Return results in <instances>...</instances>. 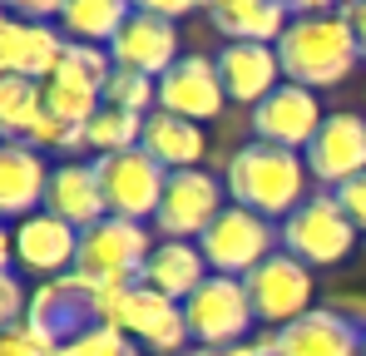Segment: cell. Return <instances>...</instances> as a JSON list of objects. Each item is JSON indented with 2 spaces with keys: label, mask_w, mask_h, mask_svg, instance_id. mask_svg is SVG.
<instances>
[{
  "label": "cell",
  "mask_w": 366,
  "mask_h": 356,
  "mask_svg": "<svg viewBox=\"0 0 366 356\" xmlns=\"http://www.w3.org/2000/svg\"><path fill=\"white\" fill-rule=\"evenodd\" d=\"M193 356H257V352H252V342H243V347H193Z\"/></svg>",
  "instance_id": "37"
},
{
  "label": "cell",
  "mask_w": 366,
  "mask_h": 356,
  "mask_svg": "<svg viewBox=\"0 0 366 356\" xmlns=\"http://www.w3.org/2000/svg\"><path fill=\"white\" fill-rule=\"evenodd\" d=\"M149 252H154V237H149L144 223L104 218L89 233H79V262H74V272L94 277V282H139Z\"/></svg>",
  "instance_id": "7"
},
{
  "label": "cell",
  "mask_w": 366,
  "mask_h": 356,
  "mask_svg": "<svg viewBox=\"0 0 366 356\" xmlns=\"http://www.w3.org/2000/svg\"><path fill=\"white\" fill-rule=\"evenodd\" d=\"M25 312H30V297L20 287V277H15V272H0V322H5V327H20Z\"/></svg>",
  "instance_id": "33"
},
{
  "label": "cell",
  "mask_w": 366,
  "mask_h": 356,
  "mask_svg": "<svg viewBox=\"0 0 366 356\" xmlns=\"http://www.w3.org/2000/svg\"><path fill=\"white\" fill-rule=\"evenodd\" d=\"M342 15H347V25H352V35H357V50H362V59H366V0H352Z\"/></svg>",
  "instance_id": "35"
},
{
  "label": "cell",
  "mask_w": 366,
  "mask_h": 356,
  "mask_svg": "<svg viewBox=\"0 0 366 356\" xmlns=\"http://www.w3.org/2000/svg\"><path fill=\"white\" fill-rule=\"evenodd\" d=\"M60 356H144V352H139V342L129 332H119V327H89L74 342H64Z\"/></svg>",
  "instance_id": "31"
},
{
  "label": "cell",
  "mask_w": 366,
  "mask_h": 356,
  "mask_svg": "<svg viewBox=\"0 0 366 356\" xmlns=\"http://www.w3.org/2000/svg\"><path fill=\"white\" fill-rule=\"evenodd\" d=\"M50 164L40 159V149H30V144H5L0 149V208L15 218V223H25L30 213H40L45 208V198H50Z\"/></svg>",
  "instance_id": "20"
},
{
  "label": "cell",
  "mask_w": 366,
  "mask_h": 356,
  "mask_svg": "<svg viewBox=\"0 0 366 356\" xmlns=\"http://www.w3.org/2000/svg\"><path fill=\"white\" fill-rule=\"evenodd\" d=\"M357 247V223L337 203V193H317L282 223V252H292L307 267H337Z\"/></svg>",
  "instance_id": "5"
},
{
  "label": "cell",
  "mask_w": 366,
  "mask_h": 356,
  "mask_svg": "<svg viewBox=\"0 0 366 356\" xmlns=\"http://www.w3.org/2000/svg\"><path fill=\"white\" fill-rule=\"evenodd\" d=\"M45 109L60 119V124L89 129L94 114L104 109V94L89 89V84H74V79H50V84H45Z\"/></svg>",
  "instance_id": "27"
},
{
  "label": "cell",
  "mask_w": 366,
  "mask_h": 356,
  "mask_svg": "<svg viewBox=\"0 0 366 356\" xmlns=\"http://www.w3.org/2000/svg\"><path fill=\"white\" fill-rule=\"evenodd\" d=\"M139 149L154 154L169 174H188V169L203 164L208 139H203V124H188V119H179V114L154 109V114L144 119V144H139Z\"/></svg>",
  "instance_id": "24"
},
{
  "label": "cell",
  "mask_w": 366,
  "mask_h": 356,
  "mask_svg": "<svg viewBox=\"0 0 366 356\" xmlns=\"http://www.w3.org/2000/svg\"><path fill=\"white\" fill-rule=\"evenodd\" d=\"M223 198H228V188H223L213 174H203V169L169 174L164 203H159V213H154V228H159L164 237L193 242V237H203L213 223H218V213L228 208Z\"/></svg>",
  "instance_id": "10"
},
{
  "label": "cell",
  "mask_w": 366,
  "mask_h": 356,
  "mask_svg": "<svg viewBox=\"0 0 366 356\" xmlns=\"http://www.w3.org/2000/svg\"><path fill=\"white\" fill-rule=\"evenodd\" d=\"M307 178L312 174H307L302 154L252 139L243 149H233V159L223 169V188H228V203L252 208L272 223H287L307 203Z\"/></svg>",
  "instance_id": "2"
},
{
  "label": "cell",
  "mask_w": 366,
  "mask_h": 356,
  "mask_svg": "<svg viewBox=\"0 0 366 356\" xmlns=\"http://www.w3.org/2000/svg\"><path fill=\"white\" fill-rule=\"evenodd\" d=\"M94 174H99V188H104L109 218H129V223L154 218L159 203H164V188H169V169L144 149H124V154L94 159Z\"/></svg>",
  "instance_id": "6"
},
{
  "label": "cell",
  "mask_w": 366,
  "mask_h": 356,
  "mask_svg": "<svg viewBox=\"0 0 366 356\" xmlns=\"http://www.w3.org/2000/svg\"><path fill=\"white\" fill-rule=\"evenodd\" d=\"M322 119L327 114H322V104H317L312 89H302V84H277V89L252 109V134H257L262 144L307 154V144L317 139Z\"/></svg>",
  "instance_id": "15"
},
{
  "label": "cell",
  "mask_w": 366,
  "mask_h": 356,
  "mask_svg": "<svg viewBox=\"0 0 366 356\" xmlns=\"http://www.w3.org/2000/svg\"><path fill=\"white\" fill-rule=\"evenodd\" d=\"M20 327H30L35 337H45V342H74L79 332H89V327H99V317H94V277H84V272H64L55 282H40L35 292H30V312H25V322Z\"/></svg>",
  "instance_id": "9"
},
{
  "label": "cell",
  "mask_w": 366,
  "mask_h": 356,
  "mask_svg": "<svg viewBox=\"0 0 366 356\" xmlns=\"http://www.w3.org/2000/svg\"><path fill=\"white\" fill-rule=\"evenodd\" d=\"M45 213H55L60 223H69L74 233H89L94 223L109 218L104 208V188H99V174L94 164H60L50 174V198H45Z\"/></svg>",
  "instance_id": "21"
},
{
  "label": "cell",
  "mask_w": 366,
  "mask_h": 356,
  "mask_svg": "<svg viewBox=\"0 0 366 356\" xmlns=\"http://www.w3.org/2000/svg\"><path fill=\"white\" fill-rule=\"evenodd\" d=\"M247 297H252V312L262 327H292L297 317L312 312V297H317V277L312 267L297 262L292 252H272L257 272H247Z\"/></svg>",
  "instance_id": "8"
},
{
  "label": "cell",
  "mask_w": 366,
  "mask_h": 356,
  "mask_svg": "<svg viewBox=\"0 0 366 356\" xmlns=\"http://www.w3.org/2000/svg\"><path fill=\"white\" fill-rule=\"evenodd\" d=\"M60 352L64 347L35 337L30 327H5V332H0V356H60Z\"/></svg>",
  "instance_id": "32"
},
{
  "label": "cell",
  "mask_w": 366,
  "mask_h": 356,
  "mask_svg": "<svg viewBox=\"0 0 366 356\" xmlns=\"http://www.w3.org/2000/svg\"><path fill=\"white\" fill-rule=\"evenodd\" d=\"M109 55L119 69H134V74H149V79H164L174 64H179V25L154 15V10H134L129 25L119 30V40L109 45Z\"/></svg>",
  "instance_id": "17"
},
{
  "label": "cell",
  "mask_w": 366,
  "mask_h": 356,
  "mask_svg": "<svg viewBox=\"0 0 366 356\" xmlns=\"http://www.w3.org/2000/svg\"><path fill=\"white\" fill-rule=\"evenodd\" d=\"M208 20L228 45H277L292 25V10L277 0H218Z\"/></svg>",
  "instance_id": "22"
},
{
  "label": "cell",
  "mask_w": 366,
  "mask_h": 356,
  "mask_svg": "<svg viewBox=\"0 0 366 356\" xmlns=\"http://www.w3.org/2000/svg\"><path fill=\"white\" fill-rule=\"evenodd\" d=\"M302 159H307V174L317 178V183H327L332 193H337L342 183L362 178L366 174V119L347 114V109L327 114Z\"/></svg>",
  "instance_id": "12"
},
{
  "label": "cell",
  "mask_w": 366,
  "mask_h": 356,
  "mask_svg": "<svg viewBox=\"0 0 366 356\" xmlns=\"http://www.w3.org/2000/svg\"><path fill=\"white\" fill-rule=\"evenodd\" d=\"M114 55L104 50V45H64V59H60V69H55V79H74V84H89V89H99L104 94V84L114 79Z\"/></svg>",
  "instance_id": "29"
},
{
  "label": "cell",
  "mask_w": 366,
  "mask_h": 356,
  "mask_svg": "<svg viewBox=\"0 0 366 356\" xmlns=\"http://www.w3.org/2000/svg\"><path fill=\"white\" fill-rule=\"evenodd\" d=\"M218 74H223V89L233 104H262L282 79V59L277 45H223L218 50Z\"/></svg>",
  "instance_id": "19"
},
{
  "label": "cell",
  "mask_w": 366,
  "mask_h": 356,
  "mask_svg": "<svg viewBox=\"0 0 366 356\" xmlns=\"http://www.w3.org/2000/svg\"><path fill=\"white\" fill-rule=\"evenodd\" d=\"M213 272H208V257H203V247L198 242H179V237H164V242H154V252H149V262H144V287H154V292L174 297V302H188V297L198 292L203 282H208Z\"/></svg>",
  "instance_id": "23"
},
{
  "label": "cell",
  "mask_w": 366,
  "mask_h": 356,
  "mask_svg": "<svg viewBox=\"0 0 366 356\" xmlns=\"http://www.w3.org/2000/svg\"><path fill=\"white\" fill-rule=\"evenodd\" d=\"M40 119H45V84L0 74V134H5V144H30Z\"/></svg>",
  "instance_id": "26"
},
{
  "label": "cell",
  "mask_w": 366,
  "mask_h": 356,
  "mask_svg": "<svg viewBox=\"0 0 366 356\" xmlns=\"http://www.w3.org/2000/svg\"><path fill=\"white\" fill-rule=\"evenodd\" d=\"M74 262H79V233L60 223L55 213H30L25 223H15L10 228V272L20 267V272H35V277H45V282H55L64 272H74Z\"/></svg>",
  "instance_id": "11"
},
{
  "label": "cell",
  "mask_w": 366,
  "mask_h": 356,
  "mask_svg": "<svg viewBox=\"0 0 366 356\" xmlns=\"http://www.w3.org/2000/svg\"><path fill=\"white\" fill-rule=\"evenodd\" d=\"M119 332H129L139 347H149V352H183L193 337H188V317H183V302L174 297L154 292V287H144V282H134L129 297H124L119 307V322H114Z\"/></svg>",
  "instance_id": "16"
},
{
  "label": "cell",
  "mask_w": 366,
  "mask_h": 356,
  "mask_svg": "<svg viewBox=\"0 0 366 356\" xmlns=\"http://www.w3.org/2000/svg\"><path fill=\"white\" fill-rule=\"evenodd\" d=\"M144 10H154V15H164V20H179L183 10H188V0H144Z\"/></svg>",
  "instance_id": "36"
},
{
  "label": "cell",
  "mask_w": 366,
  "mask_h": 356,
  "mask_svg": "<svg viewBox=\"0 0 366 356\" xmlns=\"http://www.w3.org/2000/svg\"><path fill=\"white\" fill-rule=\"evenodd\" d=\"M337 203L347 208V218L357 223V233H366V174L352 178V183H342V188H337Z\"/></svg>",
  "instance_id": "34"
},
{
  "label": "cell",
  "mask_w": 366,
  "mask_h": 356,
  "mask_svg": "<svg viewBox=\"0 0 366 356\" xmlns=\"http://www.w3.org/2000/svg\"><path fill=\"white\" fill-rule=\"evenodd\" d=\"M223 104H228V89H223L218 59H208V55H183L179 64L159 79V109H164V114L203 124V119L223 114Z\"/></svg>",
  "instance_id": "14"
},
{
  "label": "cell",
  "mask_w": 366,
  "mask_h": 356,
  "mask_svg": "<svg viewBox=\"0 0 366 356\" xmlns=\"http://www.w3.org/2000/svg\"><path fill=\"white\" fill-rule=\"evenodd\" d=\"M104 104H109V109H124V114L149 119L154 104H159V79L134 74V69H114V79L104 84Z\"/></svg>",
  "instance_id": "30"
},
{
  "label": "cell",
  "mask_w": 366,
  "mask_h": 356,
  "mask_svg": "<svg viewBox=\"0 0 366 356\" xmlns=\"http://www.w3.org/2000/svg\"><path fill=\"white\" fill-rule=\"evenodd\" d=\"M277 59H282V79L302 84V89H332L357 69V35L347 25L342 10H327L322 0H302L292 5V25L277 40Z\"/></svg>",
  "instance_id": "1"
},
{
  "label": "cell",
  "mask_w": 366,
  "mask_h": 356,
  "mask_svg": "<svg viewBox=\"0 0 366 356\" xmlns=\"http://www.w3.org/2000/svg\"><path fill=\"white\" fill-rule=\"evenodd\" d=\"M144 144V119L124 114V109H99L94 124H89V154L104 159V154H124V149H139Z\"/></svg>",
  "instance_id": "28"
},
{
  "label": "cell",
  "mask_w": 366,
  "mask_h": 356,
  "mask_svg": "<svg viewBox=\"0 0 366 356\" xmlns=\"http://www.w3.org/2000/svg\"><path fill=\"white\" fill-rule=\"evenodd\" d=\"M272 342H277V356H366V337L337 307H312L292 327H277Z\"/></svg>",
  "instance_id": "18"
},
{
  "label": "cell",
  "mask_w": 366,
  "mask_h": 356,
  "mask_svg": "<svg viewBox=\"0 0 366 356\" xmlns=\"http://www.w3.org/2000/svg\"><path fill=\"white\" fill-rule=\"evenodd\" d=\"M198 247L208 257V272H218V277H247L272 252H282V223H272V218H262L252 208L228 203L218 213V223L198 237Z\"/></svg>",
  "instance_id": "3"
},
{
  "label": "cell",
  "mask_w": 366,
  "mask_h": 356,
  "mask_svg": "<svg viewBox=\"0 0 366 356\" xmlns=\"http://www.w3.org/2000/svg\"><path fill=\"white\" fill-rule=\"evenodd\" d=\"M183 317H188L193 347H243L247 332L257 327L247 282L243 277H218V272L183 302Z\"/></svg>",
  "instance_id": "4"
},
{
  "label": "cell",
  "mask_w": 366,
  "mask_h": 356,
  "mask_svg": "<svg viewBox=\"0 0 366 356\" xmlns=\"http://www.w3.org/2000/svg\"><path fill=\"white\" fill-rule=\"evenodd\" d=\"M129 15H134V5H124V0H69L60 15V35L74 45H104L109 50L119 40V30L129 25Z\"/></svg>",
  "instance_id": "25"
},
{
  "label": "cell",
  "mask_w": 366,
  "mask_h": 356,
  "mask_svg": "<svg viewBox=\"0 0 366 356\" xmlns=\"http://www.w3.org/2000/svg\"><path fill=\"white\" fill-rule=\"evenodd\" d=\"M64 45L69 40L60 30H50V25H35V20L15 15V10L0 15V74H10V79L50 84L64 59Z\"/></svg>",
  "instance_id": "13"
}]
</instances>
